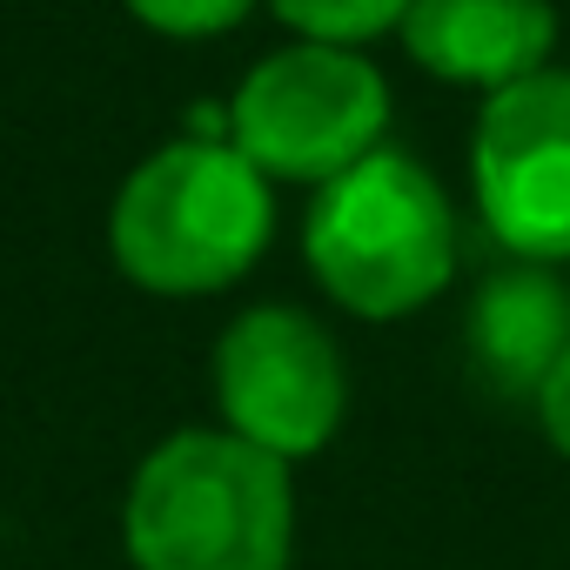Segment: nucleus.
I'll use <instances>...</instances> for the list:
<instances>
[{"mask_svg":"<svg viewBox=\"0 0 570 570\" xmlns=\"http://www.w3.org/2000/svg\"><path fill=\"white\" fill-rule=\"evenodd\" d=\"M121 550L135 570H289V463L228 436L222 423L161 436L128 476Z\"/></svg>","mask_w":570,"mask_h":570,"instance_id":"f257e3e1","label":"nucleus"},{"mask_svg":"<svg viewBox=\"0 0 570 570\" xmlns=\"http://www.w3.org/2000/svg\"><path fill=\"white\" fill-rule=\"evenodd\" d=\"M275 235V181L228 135L155 148L108 208V255L148 296H215L262 262Z\"/></svg>","mask_w":570,"mask_h":570,"instance_id":"f03ea898","label":"nucleus"},{"mask_svg":"<svg viewBox=\"0 0 570 570\" xmlns=\"http://www.w3.org/2000/svg\"><path fill=\"white\" fill-rule=\"evenodd\" d=\"M303 262L336 309L363 323H403L450 289L456 208L416 155L376 148L350 175L309 188Z\"/></svg>","mask_w":570,"mask_h":570,"instance_id":"7ed1b4c3","label":"nucleus"},{"mask_svg":"<svg viewBox=\"0 0 570 570\" xmlns=\"http://www.w3.org/2000/svg\"><path fill=\"white\" fill-rule=\"evenodd\" d=\"M390 135V81L363 48L336 41H289L262 55L235 101H228V141L268 175L323 188L370 161Z\"/></svg>","mask_w":570,"mask_h":570,"instance_id":"20e7f679","label":"nucleus"},{"mask_svg":"<svg viewBox=\"0 0 570 570\" xmlns=\"http://www.w3.org/2000/svg\"><path fill=\"white\" fill-rule=\"evenodd\" d=\"M222 430L268 450L275 463L323 456L350 416V370L336 336L289 303L242 309L215 343Z\"/></svg>","mask_w":570,"mask_h":570,"instance_id":"39448f33","label":"nucleus"},{"mask_svg":"<svg viewBox=\"0 0 570 570\" xmlns=\"http://www.w3.org/2000/svg\"><path fill=\"white\" fill-rule=\"evenodd\" d=\"M470 188L490 242L517 262H570V68H543L483 101Z\"/></svg>","mask_w":570,"mask_h":570,"instance_id":"423d86ee","label":"nucleus"},{"mask_svg":"<svg viewBox=\"0 0 570 570\" xmlns=\"http://www.w3.org/2000/svg\"><path fill=\"white\" fill-rule=\"evenodd\" d=\"M396 35L430 81L476 88L490 101L550 68L557 14L550 0H410Z\"/></svg>","mask_w":570,"mask_h":570,"instance_id":"0eeeda50","label":"nucleus"},{"mask_svg":"<svg viewBox=\"0 0 570 570\" xmlns=\"http://www.w3.org/2000/svg\"><path fill=\"white\" fill-rule=\"evenodd\" d=\"M570 350V289L543 262H510L470 296L463 316V363L483 396L537 403L543 376Z\"/></svg>","mask_w":570,"mask_h":570,"instance_id":"6e6552de","label":"nucleus"},{"mask_svg":"<svg viewBox=\"0 0 570 570\" xmlns=\"http://www.w3.org/2000/svg\"><path fill=\"white\" fill-rule=\"evenodd\" d=\"M268 14L289 28L296 41H336V48H363L376 35H396L410 0H268Z\"/></svg>","mask_w":570,"mask_h":570,"instance_id":"1a4fd4ad","label":"nucleus"},{"mask_svg":"<svg viewBox=\"0 0 570 570\" xmlns=\"http://www.w3.org/2000/svg\"><path fill=\"white\" fill-rule=\"evenodd\" d=\"M121 8L161 41H215L248 21L255 0H121Z\"/></svg>","mask_w":570,"mask_h":570,"instance_id":"9d476101","label":"nucleus"},{"mask_svg":"<svg viewBox=\"0 0 570 570\" xmlns=\"http://www.w3.org/2000/svg\"><path fill=\"white\" fill-rule=\"evenodd\" d=\"M530 410H537V430H543V443H550V450L570 463V350L557 356V370L543 376V390H537V403H530Z\"/></svg>","mask_w":570,"mask_h":570,"instance_id":"9b49d317","label":"nucleus"}]
</instances>
